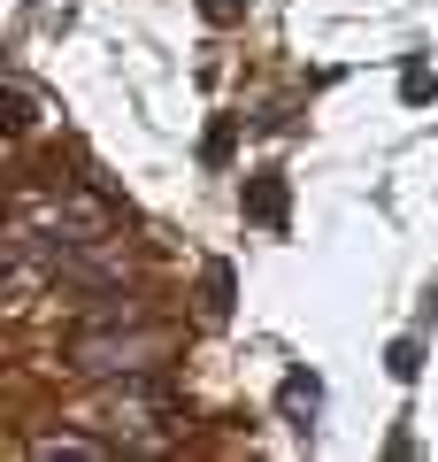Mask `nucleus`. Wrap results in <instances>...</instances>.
<instances>
[{"label": "nucleus", "instance_id": "1", "mask_svg": "<svg viewBox=\"0 0 438 462\" xmlns=\"http://www.w3.org/2000/svg\"><path fill=\"white\" fill-rule=\"evenodd\" d=\"M169 355V331L139 324V309H100L93 324L69 339V370L85 378H139L146 363H162Z\"/></svg>", "mask_w": 438, "mask_h": 462}, {"label": "nucleus", "instance_id": "2", "mask_svg": "<svg viewBox=\"0 0 438 462\" xmlns=\"http://www.w3.org/2000/svg\"><path fill=\"white\" fill-rule=\"evenodd\" d=\"M16 224H32L39 239L54 247V270H62V254L115 239V208L100 193H69V185H32V193L16 200Z\"/></svg>", "mask_w": 438, "mask_h": 462}, {"label": "nucleus", "instance_id": "3", "mask_svg": "<svg viewBox=\"0 0 438 462\" xmlns=\"http://www.w3.org/2000/svg\"><path fill=\"white\" fill-rule=\"evenodd\" d=\"M169 409H178V393H169L162 378H146V370H139V378H123V385H108V393L93 401V416H100V424H108L115 439L131 431L139 447H154V416H169Z\"/></svg>", "mask_w": 438, "mask_h": 462}, {"label": "nucleus", "instance_id": "4", "mask_svg": "<svg viewBox=\"0 0 438 462\" xmlns=\"http://www.w3.org/2000/svg\"><path fill=\"white\" fill-rule=\"evenodd\" d=\"M277 409H285V424L300 431V439H308V431H315V416H324V378H315V370H292V378L277 385Z\"/></svg>", "mask_w": 438, "mask_h": 462}, {"label": "nucleus", "instance_id": "5", "mask_svg": "<svg viewBox=\"0 0 438 462\" xmlns=\"http://www.w3.org/2000/svg\"><path fill=\"white\" fill-rule=\"evenodd\" d=\"M239 208L254 216V224H285V170H254L239 193Z\"/></svg>", "mask_w": 438, "mask_h": 462}, {"label": "nucleus", "instance_id": "6", "mask_svg": "<svg viewBox=\"0 0 438 462\" xmlns=\"http://www.w3.org/2000/svg\"><path fill=\"white\" fill-rule=\"evenodd\" d=\"M32 455H39V462H54V455L100 462V455H108V439H85V431H47V439H32Z\"/></svg>", "mask_w": 438, "mask_h": 462}, {"label": "nucleus", "instance_id": "7", "mask_svg": "<svg viewBox=\"0 0 438 462\" xmlns=\"http://www.w3.org/2000/svg\"><path fill=\"white\" fill-rule=\"evenodd\" d=\"M8 124H16V132H39V116H47V100H39V85L23 78V69H8Z\"/></svg>", "mask_w": 438, "mask_h": 462}, {"label": "nucleus", "instance_id": "8", "mask_svg": "<svg viewBox=\"0 0 438 462\" xmlns=\"http://www.w3.org/2000/svg\"><path fill=\"white\" fill-rule=\"evenodd\" d=\"M200 293H208L200 309H208L215 324H224V316H231V293H239V278H231V263H208V270H200Z\"/></svg>", "mask_w": 438, "mask_h": 462}, {"label": "nucleus", "instance_id": "9", "mask_svg": "<svg viewBox=\"0 0 438 462\" xmlns=\"http://www.w3.org/2000/svg\"><path fill=\"white\" fill-rule=\"evenodd\" d=\"M431 93H438L431 62H423V54H407V69H400V100H431Z\"/></svg>", "mask_w": 438, "mask_h": 462}, {"label": "nucleus", "instance_id": "10", "mask_svg": "<svg viewBox=\"0 0 438 462\" xmlns=\"http://www.w3.org/2000/svg\"><path fill=\"white\" fill-rule=\"evenodd\" d=\"M385 370H392V378H415V370H423V339H392L385 346Z\"/></svg>", "mask_w": 438, "mask_h": 462}, {"label": "nucleus", "instance_id": "11", "mask_svg": "<svg viewBox=\"0 0 438 462\" xmlns=\"http://www.w3.org/2000/svg\"><path fill=\"white\" fill-rule=\"evenodd\" d=\"M246 8H254V0H200V16H208V23H239Z\"/></svg>", "mask_w": 438, "mask_h": 462}]
</instances>
